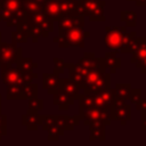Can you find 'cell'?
Listing matches in <instances>:
<instances>
[{
  "label": "cell",
  "mask_w": 146,
  "mask_h": 146,
  "mask_svg": "<svg viewBox=\"0 0 146 146\" xmlns=\"http://www.w3.org/2000/svg\"><path fill=\"white\" fill-rule=\"evenodd\" d=\"M83 27L84 25H75L71 29L58 31V36H55L52 41L56 42L59 48H84V39L90 35V32L84 31Z\"/></svg>",
  "instance_id": "1"
},
{
  "label": "cell",
  "mask_w": 146,
  "mask_h": 146,
  "mask_svg": "<svg viewBox=\"0 0 146 146\" xmlns=\"http://www.w3.org/2000/svg\"><path fill=\"white\" fill-rule=\"evenodd\" d=\"M1 79L5 86L11 84H24L32 82L34 79H38V74L33 71L31 72H22L16 66H1Z\"/></svg>",
  "instance_id": "2"
},
{
  "label": "cell",
  "mask_w": 146,
  "mask_h": 146,
  "mask_svg": "<svg viewBox=\"0 0 146 146\" xmlns=\"http://www.w3.org/2000/svg\"><path fill=\"white\" fill-rule=\"evenodd\" d=\"M1 6L6 8L11 14V19L9 22V26H17L19 23L26 19V8L24 2L21 0H0Z\"/></svg>",
  "instance_id": "3"
},
{
  "label": "cell",
  "mask_w": 146,
  "mask_h": 146,
  "mask_svg": "<svg viewBox=\"0 0 146 146\" xmlns=\"http://www.w3.org/2000/svg\"><path fill=\"white\" fill-rule=\"evenodd\" d=\"M111 120H116L121 125H125L131 120V105L121 98L115 97L111 106Z\"/></svg>",
  "instance_id": "4"
},
{
  "label": "cell",
  "mask_w": 146,
  "mask_h": 146,
  "mask_svg": "<svg viewBox=\"0 0 146 146\" xmlns=\"http://www.w3.org/2000/svg\"><path fill=\"white\" fill-rule=\"evenodd\" d=\"M21 57L22 48L17 47L16 43L0 42V67L14 65Z\"/></svg>",
  "instance_id": "5"
},
{
  "label": "cell",
  "mask_w": 146,
  "mask_h": 146,
  "mask_svg": "<svg viewBox=\"0 0 146 146\" xmlns=\"http://www.w3.org/2000/svg\"><path fill=\"white\" fill-rule=\"evenodd\" d=\"M106 34L104 36L105 46L110 49V51L119 52L121 47V38L123 32L125 31V26H105Z\"/></svg>",
  "instance_id": "6"
},
{
  "label": "cell",
  "mask_w": 146,
  "mask_h": 146,
  "mask_svg": "<svg viewBox=\"0 0 146 146\" xmlns=\"http://www.w3.org/2000/svg\"><path fill=\"white\" fill-rule=\"evenodd\" d=\"M144 36H136V32L131 31V32H127L124 31L121 38V47H120V51L122 54H127L130 52L132 54L136 48L138 47V44L140 43V41L143 40Z\"/></svg>",
  "instance_id": "7"
},
{
  "label": "cell",
  "mask_w": 146,
  "mask_h": 146,
  "mask_svg": "<svg viewBox=\"0 0 146 146\" xmlns=\"http://www.w3.org/2000/svg\"><path fill=\"white\" fill-rule=\"evenodd\" d=\"M67 68H68V78L82 89V86L86 81V76L89 71L79 63H71Z\"/></svg>",
  "instance_id": "8"
},
{
  "label": "cell",
  "mask_w": 146,
  "mask_h": 146,
  "mask_svg": "<svg viewBox=\"0 0 146 146\" xmlns=\"http://www.w3.org/2000/svg\"><path fill=\"white\" fill-rule=\"evenodd\" d=\"M115 92L114 88H107L104 90H100L98 92H95V103L96 106L102 108H108L111 110V106L114 102Z\"/></svg>",
  "instance_id": "9"
},
{
  "label": "cell",
  "mask_w": 146,
  "mask_h": 146,
  "mask_svg": "<svg viewBox=\"0 0 146 146\" xmlns=\"http://www.w3.org/2000/svg\"><path fill=\"white\" fill-rule=\"evenodd\" d=\"M81 119L78 115H55V125L64 131H72L74 130V127H76L80 123Z\"/></svg>",
  "instance_id": "10"
},
{
  "label": "cell",
  "mask_w": 146,
  "mask_h": 146,
  "mask_svg": "<svg viewBox=\"0 0 146 146\" xmlns=\"http://www.w3.org/2000/svg\"><path fill=\"white\" fill-rule=\"evenodd\" d=\"M42 11L44 16L52 22H57L63 16L59 2L57 0H46L42 3Z\"/></svg>",
  "instance_id": "11"
},
{
  "label": "cell",
  "mask_w": 146,
  "mask_h": 146,
  "mask_svg": "<svg viewBox=\"0 0 146 146\" xmlns=\"http://www.w3.org/2000/svg\"><path fill=\"white\" fill-rule=\"evenodd\" d=\"M58 89H62L64 92H66L72 99H79V97L81 96V94L83 92V90L75 83L73 82L70 78H64L60 79L59 78V84H58Z\"/></svg>",
  "instance_id": "12"
},
{
  "label": "cell",
  "mask_w": 146,
  "mask_h": 146,
  "mask_svg": "<svg viewBox=\"0 0 146 146\" xmlns=\"http://www.w3.org/2000/svg\"><path fill=\"white\" fill-rule=\"evenodd\" d=\"M96 106L95 103V92H90V91H83L81 94V96L79 97V116L82 120L83 115L86 113H88L90 110H92Z\"/></svg>",
  "instance_id": "13"
},
{
  "label": "cell",
  "mask_w": 146,
  "mask_h": 146,
  "mask_svg": "<svg viewBox=\"0 0 146 146\" xmlns=\"http://www.w3.org/2000/svg\"><path fill=\"white\" fill-rule=\"evenodd\" d=\"M80 65H82L83 67H86L88 71L92 70V68H103L106 70L105 65H104V58H97L95 56L94 52H84L82 58L78 62Z\"/></svg>",
  "instance_id": "14"
},
{
  "label": "cell",
  "mask_w": 146,
  "mask_h": 146,
  "mask_svg": "<svg viewBox=\"0 0 146 146\" xmlns=\"http://www.w3.org/2000/svg\"><path fill=\"white\" fill-rule=\"evenodd\" d=\"M52 104L56 105L60 111H67L70 106L74 104V99H72L62 89H58L55 94H52Z\"/></svg>",
  "instance_id": "15"
},
{
  "label": "cell",
  "mask_w": 146,
  "mask_h": 146,
  "mask_svg": "<svg viewBox=\"0 0 146 146\" xmlns=\"http://www.w3.org/2000/svg\"><path fill=\"white\" fill-rule=\"evenodd\" d=\"M58 84H59V74L58 73L54 72L51 74H49V73L42 74V88L46 89L49 95H52L58 90Z\"/></svg>",
  "instance_id": "16"
},
{
  "label": "cell",
  "mask_w": 146,
  "mask_h": 146,
  "mask_svg": "<svg viewBox=\"0 0 146 146\" xmlns=\"http://www.w3.org/2000/svg\"><path fill=\"white\" fill-rule=\"evenodd\" d=\"M86 17H79L74 15H63L58 21V31H64L71 29L75 25H84Z\"/></svg>",
  "instance_id": "17"
},
{
  "label": "cell",
  "mask_w": 146,
  "mask_h": 146,
  "mask_svg": "<svg viewBox=\"0 0 146 146\" xmlns=\"http://www.w3.org/2000/svg\"><path fill=\"white\" fill-rule=\"evenodd\" d=\"M22 124L26 127L27 130H38L39 125H41V115L38 113H26L22 115Z\"/></svg>",
  "instance_id": "18"
},
{
  "label": "cell",
  "mask_w": 146,
  "mask_h": 146,
  "mask_svg": "<svg viewBox=\"0 0 146 146\" xmlns=\"http://www.w3.org/2000/svg\"><path fill=\"white\" fill-rule=\"evenodd\" d=\"M11 39L14 43H25L27 42L29 35H27V23L26 19L22 23H19L16 26V31L11 33Z\"/></svg>",
  "instance_id": "19"
},
{
  "label": "cell",
  "mask_w": 146,
  "mask_h": 146,
  "mask_svg": "<svg viewBox=\"0 0 146 146\" xmlns=\"http://www.w3.org/2000/svg\"><path fill=\"white\" fill-rule=\"evenodd\" d=\"M145 58H146V38L144 36L140 43L138 44V47L136 48V50L132 52V57L130 62L135 64L137 68H139Z\"/></svg>",
  "instance_id": "20"
},
{
  "label": "cell",
  "mask_w": 146,
  "mask_h": 146,
  "mask_svg": "<svg viewBox=\"0 0 146 146\" xmlns=\"http://www.w3.org/2000/svg\"><path fill=\"white\" fill-rule=\"evenodd\" d=\"M107 88H111V74L106 73V72H103L98 76L96 82L92 84V87L89 89V91L90 92H98V91L107 89Z\"/></svg>",
  "instance_id": "21"
},
{
  "label": "cell",
  "mask_w": 146,
  "mask_h": 146,
  "mask_svg": "<svg viewBox=\"0 0 146 146\" xmlns=\"http://www.w3.org/2000/svg\"><path fill=\"white\" fill-rule=\"evenodd\" d=\"M89 130H90V136H89L90 141H94V140L104 141L106 139V125L105 124L90 125Z\"/></svg>",
  "instance_id": "22"
},
{
  "label": "cell",
  "mask_w": 146,
  "mask_h": 146,
  "mask_svg": "<svg viewBox=\"0 0 146 146\" xmlns=\"http://www.w3.org/2000/svg\"><path fill=\"white\" fill-rule=\"evenodd\" d=\"M38 97V83L29 82L21 86V99H30Z\"/></svg>",
  "instance_id": "23"
},
{
  "label": "cell",
  "mask_w": 146,
  "mask_h": 146,
  "mask_svg": "<svg viewBox=\"0 0 146 146\" xmlns=\"http://www.w3.org/2000/svg\"><path fill=\"white\" fill-rule=\"evenodd\" d=\"M99 5H106L105 0H80V9L84 17H88L91 10H94Z\"/></svg>",
  "instance_id": "24"
},
{
  "label": "cell",
  "mask_w": 146,
  "mask_h": 146,
  "mask_svg": "<svg viewBox=\"0 0 146 146\" xmlns=\"http://www.w3.org/2000/svg\"><path fill=\"white\" fill-rule=\"evenodd\" d=\"M104 58V65L106 68H114V70H117L121 67V58L117 56L116 52L114 51H108L105 54V56L103 57Z\"/></svg>",
  "instance_id": "25"
},
{
  "label": "cell",
  "mask_w": 146,
  "mask_h": 146,
  "mask_svg": "<svg viewBox=\"0 0 146 146\" xmlns=\"http://www.w3.org/2000/svg\"><path fill=\"white\" fill-rule=\"evenodd\" d=\"M38 63L33 62L32 58L30 57H21L17 63H16V67L22 71V72H31V71H34L35 68H38Z\"/></svg>",
  "instance_id": "26"
},
{
  "label": "cell",
  "mask_w": 146,
  "mask_h": 146,
  "mask_svg": "<svg viewBox=\"0 0 146 146\" xmlns=\"http://www.w3.org/2000/svg\"><path fill=\"white\" fill-rule=\"evenodd\" d=\"M120 21L125 23L128 26H136L137 23V14L132 10H121L120 11Z\"/></svg>",
  "instance_id": "27"
},
{
  "label": "cell",
  "mask_w": 146,
  "mask_h": 146,
  "mask_svg": "<svg viewBox=\"0 0 146 146\" xmlns=\"http://www.w3.org/2000/svg\"><path fill=\"white\" fill-rule=\"evenodd\" d=\"M130 89H131V84L130 83H116L115 87H114L115 97L121 98L123 100H128Z\"/></svg>",
  "instance_id": "28"
},
{
  "label": "cell",
  "mask_w": 146,
  "mask_h": 146,
  "mask_svg": "<svg viewBox=\"0 0 146 146\" xmlns=\"http://www.w3.org/2000/svg\"><path fill=\"white\" fill-rule=\"evenodd\" d=\"M104 7H105V5H99L94 10H91V13L88 16L89 21L90 22H105L106 18L104 15Z\"/></svg>",
  "instance_id": "29"
},
{
  "label": "cell",
  "mask_w": 146,
  "mask_h": 146,
  "mask_svg": "<svg viewBox=\"0 0 146 146\" xmlns=\"http://www.w3.org/2000/svg\"><path fill=\"white\" fill-rule=\"evenodd\" d=\"M29 104H27V113H38L39 111H41L43 108V100L38 98V97H33L27 99Z\"/></svg>",
  "instance_id": "30"
},
{
  "label": "cell",
  "mask_w": 146,
  "mask_h": 146,
  "mask_svg": "<svg viewBox=\"0 0 146 146\" xmlns=\"http://www.w3.org/2000/svg\"><path fill=\"white\" fill-rule=\"evenodd\" d=\"M6 98L7 99H21V84L7 86Z\"/></svg>",
  "instance_id": "31"
},
{
  "label": "cell",
  "mask_w": 146,
  "mask_h": 146,
  "mask_svg": "<svg viewBox=\"0 0 146 146\" xmlns=\"http://www.w3.org/2000/svg\"><path fill=\"white\" fill-rule=\"evenodd\" d=\"M47 132H48V140L49 141H57L59 139V137L64 133V130L57 128L56 125H52L47 130Z\"/></svg>",
  "instance_id": "32"
},
{
  "label": "cell",
  "mask_w": 146,
  "mask_h": 146,
  "mask_svg": "<svg viewBox=\"0 0 146 146\" xmlns=\"http://www.w3.org/2000/svg\"><path fill=\"white\" fill-rule=\"evenodd\" d=\"M52 125H55V115H41V127L43 131H47Z\"/></svg>",
  "instance_id": "33"
},
{
  "label": "cell",
  "mask_w": 146,
  "mask_h": 146,
  "mask_svg": "<svg viewBox=\"0 0 146 146\" xmlns=\"http://www.w3.org/2000/svg\"><path fill=\"white\" fill-rule=\"evenodd\" d=\"M52 62H54V72H56V73H62L65 68H67L68 66H70V64L71 63H65L63 59H60V58H57V57H55L54 59H52Z\"/></svg>",
  "instance_id": "34"
},
{
  "label": "cell",
  "mask_w": 146,
  "mask_h": 146,
  "mask_svg": "<svg viewBox=\"0 0 146 146\" xmlns=\"http://www.w3.org/2000/svg\"><path fill=\"white\" fill-rule=\"evenodd\" d=\"M141 98V89L140 88H132L130 89L128 100H130L131 104H137Z\"/></svg>",
  "instance_id": "35"
},
{
  "label": "cell",
  "mask_w": 146,
  "mask_h": 146,
  "mask_svg": "<svg viewBox=\"0 0 146 146\" xmlns=\"http://www.w3.org/2000/svg\"><path fill=\"white\" fill-rule=\"evenodd\" d=\"M7 135V115L0 113V140Z\"/></svg>",
  "instance_id": "36"
},
{
  "label": "cell",
  "mask_w": 146,
  "mask_h": 146,
  "mask_svg": "<svg viewBox=\"0 0 146 146\" xmlns=\"http://www.w3.org/2000/svg\"><path fill=\"white\" fill-rule=\"evenodd\" d=\"M135 105H136V110H139L141 113L146 112V98H140V100Z\"/></svg>",
  "instance_id": "37"
},
{
  "label": "cell",
  "mask_w": 146,
  "mask_h": 146,
  "mask_svg": "<svg viewBox=\"0 0 146 146\" xmlns=\"http://www.w3.org/2000/svg\"><path fill=\"white\" fill-rule=\"evenodd\" d=\"M140 129L143 131H146V114H141V127Z\"/></svg>",
  "instance_id": "38"
},
{
  "label": "cell",
  "mask_w": 146,
  "mask_h": 146,
  "mask_svg": "<svg viewBox=\"0 0 146 146\" xmlns=\"http://www.w3.org/2000/svg\"><path fill=\"white\" fill-rule=\"evenodd\" d=\"M139 70H140V72H141L143 74H146V58L143 60V63H141Z\"/></svg>",
  "instance_id": "39"
},
{
  "label": "cell",
  "mask_w": 146,
  "mask_h": 146,
  "mask_svg": "<svg viewBox=\"0 0 146 146\" xmlns=\"http://www.w3.org/2000/svg\"><path fill=\"white\" fill-rule=\"evenodd\" d=\"M137 6H146V0H135Z\"/></svg>",
  "instance_id": "40"
},
{
  "label": "cell",
  "mask_w": 146,
  "mask_h": 146,
  "mask_svg": "<svg viewBox=\"0 0 146 146\" xmlns=\"http://www.w3.org/2000/svg\"><path fill=\"white\" fill-rule=\"evenodd\" d=\"M1 10H2V7H1V2H0V22H1Z\"/></svg>",
  "instance_id": "41"
},
{
  "label": "cell",
  "mask_w": 146,
  "mask_h": 146,
  "mask_svg": "<svg viewBox=\"0 0 146 146\" xmlns=\"http://www.w3.org/2000/svg\"><path fill=\"white\" fill-rule=\"evenodd\" d=\"M35 1H38L39 3H41V5H42V3H43V2L46 1V0H35Z\"/></svg>",
  "instance_id": "42"
},
{
  "label": "cell",
  "mask_w": 146,
  "mask_h": 146,
  "mask_svg": "<svg viewBox=\"0 0 146 146\" xmlns=\"http://www.w3.org/2000/svg\"><path fill=\"white\" fill-rule=\"evenodd\" d=\"M1 99H2V96L0 95V113H1Z\"/></svg>",
  "instance_id": "43"
},
{
  "label": "cell",
  "mask_w": 146,
  "mask_h": 146,
  "mask_svg": "<svg viewBox=\"0 0 146 146\" xmlns=\"http://www.w3.org/2000/svg\"><path fill=\"white\" fill-rule=\"evenodd\" d=\"M1 36H2V33L0 32V42H1Z\"/></svg>",
  "instance_id": "44"
},
{
  "label": "cell",
  "mask_w": 146,
  "mask_h": 146,
  "mask_svg": "<svg viewBox=\"0 0 146 146\" xmlns=\"http://www.w3.org/2000/svg\"><path fill=\"white\" fill-rule=\"evenodd\" d=\"M57 1H58V2H60V1H64V0H57Z\"/></svg>",
  "instance_id": "45"
},
{
  "label": "cell",
  "mask_w": 146,
  "mask_h": 146,
  "mask_svg": "<svg viewBox=\"0 0 146 146\" xmlns=\"http://www.w3.org/2000/svg\"><path fill=\"white\" fill-rule=\"evenodd\" d=\"M127 1H135V0H127Z\"/></svg>",
  "instance_id": "46"
},
{
  "label": "cell",
  "mask_w": 146,
  "mask_h": 146,
  "mask_svg": "<svg viewBox=\"0 0 146 146\" xmlns=\"http://www.w3.org/2000/svg\"><path fill=\"white\" fill-rule=\"evenodd\" d=\"M141 114H146V112H145V113H141Z\"/></svg>",
  "instance_id": "47"
},
{
  "label": "cell",
  "mask_w": 146,
  "mask_h": 146,
  "mask_svg": "<svg viewBox=\"0 0 146 146\" xmlns=\"http://www.w3.org/2000/svg\"><path fill=\"white\" fill-rule=\"evenodd\" d=\"M21 1H24V0H21Z\"/></svg>",
  "instance_id": "48"
}]
</instances>
